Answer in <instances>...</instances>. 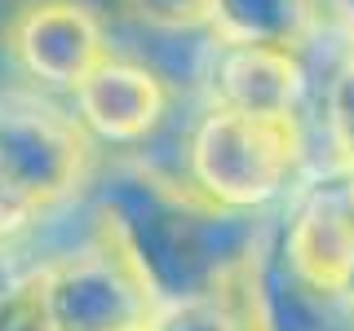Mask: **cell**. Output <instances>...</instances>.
Listing matches in <instances>:
<instances>
[{
  "mask_svg": "<svg viewBox=\"0 0 354 331\" xmlns=\"http://www.w3.org/2000/svg\"><path fill=\"white\" fill-rule=\"evenodd\" d=\"M97 225L142 270L160 305L235 292L270 225L266 212L221 208L151 163H111L93 190Z\"/></svg>",
  "mask_w": 354,
  "mask_h": 331,
  "instance_id": "cell-1",
  "label": "cell"
},
{
  "mask_svg": "<svg viewBox=\"0 0 354 331\" xmlns=\"http://www.w3.org/2000/svg\"><path fill=\"white\" fill-rule=\"evenodd\" d=\"M306 163L301 115H266L213 102L186 141V172L221 208L270 212L292 199Z\"/></svg>",
  "mask_w": 354,
  "mask_h": 331,
  "instance_id": "cell-2",
  "label": "cell"
},
{
  "mask_svg": "<svg viewBox=\"0 0 354 331\" xmlns=\"http://www.w3.org/2000/svg\"><path fill=\"white\" fill-rule=\"evenodd\" d=\"M88 163V128L80 115L36 102L0 97V203L36 225L80 185Z\"/></svg>",
  "mask_w": 354,
  "mask_h": 331,
  "instance_id": "cell-3",
  "label": "cell"
},
{
  "mask_svg": "<svg viewBox=\"0 0 354 331\" xmlns=\"http://www.w3.org/2000/svg\"><path fill=\"white\" fill-rule=\"evenodd\" d=\"M160 301L129 252L97 225L75 252L44 261V323L49 331H147Z\"/></svg>",
  "mask_w": 354,
  "mask_h": 331,
  "instance_id": "cell-4",
  "label": "cell"
},
{
  "mask_svg": "<svg viewBox=\"0 0 354 331\" xmlns=\"http://www.w3.org/2000/svg\"><path fill=\"white\" fill-rule=\"evenodd\" d=\"M243 309L252 331H354V301L341 287L306 279L283 252L279 217H270L261 248L243 274Z\"/></svg>",
  "mask_w": 354,
  "mask_h": 331,
  "instance_id": "cell-5",
  "label": "cell"
},
{
  "mask_svg": "<svg viewBox=\"0 0 354 331\" xmlns=\"http://www.w3.org/2000/svg\"><path fill=\"white\" fill-rule=\"evenodd\" d=\"M279 239L288 261L306 279L346 292L354 274V203L346 190V168L332 163V172L297 185L279 212Z\"/></svg>",
  "mask_w": 354,
  "mask_h": 331,
  "instance_id": "cell-6",
  "label": "cell"
},
{
  "mask_svg": "<svg viewBox=\"0 0 354 331\" xmlns=\"http://www.w3.org/2000/svg\"><path fill=\"white\" fill-rule=\"evenodd\" d=\"M9 49L22 71L49 88H71L106 58V31L80 0H31L9 27Z\"/></svg>",
  "mask_w": 354,
  "mask_h": 331,
  "instance_id": "cell-7",
  "label": "cell"
},
{
  "mask_svg": "<svg viewBox=\"0 0 354 331\" xmlns=\"http://www.w3.org/2000/svg\"><path fill=\"white\" fill-rule=\"evenodd\" d=\"M75 115L93 137L111 141V146H138V141L155 137L169 119L164 75L147 62L106 53L75 84Z\"/></svg>",
  "mask_w": 354,
  "mask_h": 331,
  "instance_id": "cell-8",
  "label": "cell"
},
{
  "mask_svg": "<svg viewBox=\"0 0 354 331\" xmlns=\"http://www.w3.org/2000/svg\"><path fill=\"white\" fill-rule=\"evenodd\" d=\"M208 93L221 106L266 110V115H301L310 75L301 49L292 44H221L208 53Z\"/></svg>",
  "mask_w": 354,
  "mask_h": 331,
  "instance_id": "cell-9",
  "label": "cell"
},
{
  "mask_svg": "<svg viewBox=\"0 0 354 331\" xmlns=\"http://www.w3.org/2000/svg\"><path fill=\"white\" fill-rule=\"evenodd\" d=\"M319 22V0H217L208 40L221 44H292L301 49Z\"/></svg>",
  "mask_w": 354,
  "mask_h": 331,
  "instance_id": "cell-10",
  "label": "cell"
},
{
  "mask_svg": "<svg viewBox=\"0 0 354 331\" xmlns=\"http://www.w3.org/2000/svg\"><path fill=\"white\" fill-rule=\"evenodd\" d=\"M239 287L235 292H217V296H195V301L160 305L147 331H252Z\"/></svg>",
  "mask_w": 354,
  "mask_h": 331,
  "instance_id": "cell-11",
  "label": "cell"
},
{
  "mask_svg": "<svg viewBox=\"0 0 354 331\" xmlns=\"http://www.w3.org/2000/svg\"><path fill=\"white\" fill-rule=\"evenodd\" d=\"M0 331H49L44 323V261L18 265L0 252Z\"/></svg>",
  "mask_w": 354,
  "mask_h": 331,
  "instance_id": "cell-12",
  "label": "cell"
},
{
  "mask_svg": "<svg viewBox=\"0 0 354 331\" xmlns=\"http://www.w3.org/2000/svg\"><path fill=\"white\" fill-rule=\"evenodd\" d=\"M324 128H328L332 163H337V168H350L354 163V53L337 66V75L328 80Z\"/></svg>",
  "mask_w": 354,
  "mask_h": 331,
  "instance_id": "cell-13",
  "label": "cell"
},
{
  "mask_svg": "<svg viewBox=\"0 0 354 331\" xmlns=\"http://www.w3.org/2000/svg\"><path fill=\"white\" fill-rule=\"evenodd\" d=\"M124 5L142 27L182 36V31H208L217 0H124Z\"/></svg>",
  "mask_w": 354,
  "mask_h": 331,
  "instance_id": "cell-14",
  "label": "cell"
},
{
  "mask_svg": "<svg viewBox=\"0 0 354 331\" xmlns=\"http://www.w3.org/2000/svg\"><path fill=\"white\" fill-rule=\"evenodd\" d=\"M319 9L332 18V27L346 36L350 44V53H354V0H319Z\"/></svg>",
  "mask_w": 354,
  "mask_h": 331,
  "instance_id": "cell-15",
  "label": "cell"
},
{
  "mask_svg": "<svg viewBox=\"0 0 354 331\" xmlns=\"http://www.w3.org/2000/svg\"><path fill=\"white\" fill-rule=\"evenodd\" d=\"M346 190H350V203H354V163L346 168Z\"/></svg>",
  "mask_w": 354,
  "mask_h": 331,
  "instance_id": "cell-16",
  "label": "cell"
},
{
  "mask_svg": "<svg viewBox=\"0 0 354 331\" xmlns=\"http://www.w3.org/2000/svg\"><path fill=\"white\" fill-rule=\"evenodd\" d=\"M346 292H350V301H354V274H350V283H346Z\"/></svg>",
  "mask_w": 354,
  "mask_h": 331,
  "instance_id": "cell-17",
  "label": "cell"
}]
</instances>
